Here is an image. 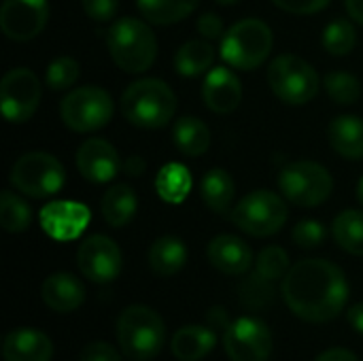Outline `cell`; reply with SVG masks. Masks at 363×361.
Masks as SVG:
<instances>
[{"label": "cell", "mask_w": 363, "mask_h": 361, "mask_svg": "<svg viewBox=\"0 0 363 361\" xmlns=\"http://www.w3.org/2000/svg\"><path fill=\"white\" fill-rule=\"evenodd\" d=\"M281 291L291 313L308 323L336 319L349 300L345 272L328 260H304L291 266Z\"/></svg>", "instance_id": "cell-1"}, {"label": "cell", "mask_w": 363, "mask_h": 361, "mask_svg": "<svg viewBox=\"0 0 363 361\" xmlns=\"http://www.w3.org/2000/svg\"><path fill=\"white\" fill-rule=\"evenodd\" d=\"M119 106L130 123L145 130H157L172 119L177 96L170 85L160 79H140L128 85Z\"/></svg>", "instance_id": "cell-2"}, {"label": "cell", "mask_w": 363, "mask_h": 361, "mask_svg": "<svg viewBox=\"0 0 363 361\" xmlns=\"http://www.w3.org/2000/svg\"><path fill=\"white\" fill-rule=\"evenodd\" d=\"M106 45L113 62L125 72H145L155 62L157 40L153 30L134 17L117 19L106 32Z\"/></svg>", "instance_id": "cell-3"}, {"label": "cell", "mask_w": 363, "mask_h": 361, "mask_svg": "<svg viewBox=\"0 0 363 361\" xmlns=\"http://www.w3.org/2000/svg\"><path fill=\"white\" fill-rule=\"evenodd\" d=\"M117 340L123 355L134 361L153 360L166 343L162 317L149 306H128L117 319Z\"/></svg>", "instance_id": "cell-4"}, {"label": "cell", "mask_w": 363, "mask_h": 361, "mask_svg": "<svg viewBox=\"0 0 363 361\" xmlns=\"http://www.w3.org/2000/svg\"><path fill=\"white\" fill-rule=\"evenodd\" d=\"M274 45L272 30L262 19H242L234 23L221 40V57L238 70L262 66Z\"/></svg>", "instance_id": "cell-5"}, {"label": "cell", "mask_w": 363, "mask_h": 361, "mask_svg": "<svg viewBox=\"0 0 363 361\" xmlns=\"http://www.w3.org/2000/svg\"><path fill=\"white\" fill-rule=\"evenodd\" d=\"M268 83L283 102L294 106L311 102L321 87L317 70L306 60L291 53H283L272 60L268 68Z\"/></svg>", "instance_id": "cell-6"}, {"label": "cell", "mask_w": 363, "mask_h": 361, "mask_svg": "<svg viewBox=\"0 0 363 361\" xmlns=\"http://www.w3.org/2000/svg\"><path fill=\"white\" fill-rule=\"evenodd\" d=\"M11 185L30 198H49L66 183L64 166L45 151L23 153L11 168Z\"/></svg>", "instance_id": "cell-7"}, {"label": "cell", "mask_w": 363, "mask_h": 361, "mask_svg": "<svg viewBox=\"0 0 363 361\" xmlns=\"http://www.w3.org/2000/svg\"><path fill=\"white\" fill-rule=\"evenodd\" d=\"M279 187L283 196L302 209H315L325 202L334 189L332 174L317 162L300 160L287 164L279 174Z\"/></svg>", "instance_id": "cell-8"}, {"label": "cell", "mask_w": 363, "mask_h": 361, "mask_svg": "<svg viewBox=\"0 0 363 361\" xmlns=\"http://www.w3.org/2000/svg\"><path fill=\"white\" fill-rule=\"evenodd\" d=\"M287 215V204L279 194L257 189L247 194L238 202V206L232 211V221L242 232L257 238H266L277 234L285 226Z\"/></svg>", "instance_id": "cell-9"}, {"label": "cell", "mask_w": 363, "mask_h": 361, "mask_svg": "<svg viewBox=\"0 0 363 361\" xmlns=\"http://www.w3.org/2000/svg\"><path fill=\"white\" fill-rule=\"evenodd\" d=\"M113 113L115 104L111 94L96 85L68 91L60 104L62 121L74 132H96L113 119Z\"/></svg>", "instance_id": "cell-10"}, {"label": "cell", "mask_w": 363, "mask_h": 361, "mask_svg": "<svg viewBox=\"0 0 363 361\" xmlns=\"http://www.w3.org/2000/svg\"><path fill=\"white\" fill-rule=\"evenodd\" d=\"M40 102V81L30 68H13L0 83V106L9 121H28Z\"/></svg>", "instance_id": "cell-11"}, {"label": "cell", "mask_w": 363, "mask_h": 361, "mask_svg": "<svg viewBox=\"0 0 363 361\" xmlns=\"http://www.w3.org/2000/svg\"><path fill=\"white\" fill-rule=\"evenodd\" d=\"M223 347L232 361H268L272 353V334L255 317H240L223 332Z\"/></svg>", "instance_id": "cell-12"}, {"label": "cell", "mask_w": 363, "mask_h": 361, "mask_svg": "<svg viewBox=\"0 0 363 361\" xmlns=\"http://www.w3.org/2000/svg\"><path fill=\"white\" fill-rule=\"evenodd\" d=\"M77 264L87 281L104 285L115 281L121 272V249L108 236L94 234L81 243L77 251Z\"/></svg>", "instance_id": "cell-13"}, {"label": "cell", "mask_w": 363, "mask_h": 361, "mask_svg": "<svg viewBox=\"0 0 363 361\" xmlns=\"http://www.w3.org/2000/svg\"><path fill=\"white\" fill-rule=\"evenodd\" d=\"M49 19L47 0H4L0 11V28L11 40H32Z\"/></svg>", "instance_id": "cell-14"}, {"label": "cell", "mask_w": 363, "mask_h": 361, "mask_svg": "<svg viewBox=\"0 0 363 361\" xmlns=\"http://www.w3.org/2000/svg\"><path fill=\"white\" fill-rule=\"evenodd\" d=\"M87 223H89V211L79 202L60 200V202H51L43 206L40 211L43 230L60 243L81 236Z\"/></svg>", "instance_id": "cell-15"}, {"label": "cell", "mask_w": 363, "mask_h": 361, "mask_svg": "<svg viewBox=\"0 0 363 361\" xmlns=\"http://www.w3.org/2000/svg\"><path fill=\"white\" fill-rule=\"evenodd\" d=\"M119 153L104 138H89L77 151V168L91 183H108L119 172Z\"/></svg>", "instance_id": "cell-16"}, {"label": "cell", "mask_w": 363, "mask_h": 361, "mask_svg": "<svg viewBox=\"0 0 363 361\" xmlns=\"http://www.w3.org/2000/svg\"><path fill=\"white\" fill-rule=\"evenodd\" d=\"M202 98L213 113H232L242 100V87L238 77L223 66H217L206 72L202 85Z\"/></svg>", "instance_id": "cell-17"}, {"label": "cell", "mask_w": 363, "mask_h": 361, "mask_svg": "<svg viewBox=\"0 0 363 361\" xmlns=\"http://www.w3.org/2000/svg\"><path fill=\"white\" fill-rule=\"evenodd\" d=\"M208 262L213 264L215 270L230 274V277H240L249 272L253 266V251L251 247L232 234H221L211 240L208 245Z\"/></svg>", "instance_id": "cell-18"}, {"label": "cell", "mask_w": 363, "mask_h": 361, "mask_svg": "<svg viewBox=\"0 0 363 361\" xmlns=\"http://www.w3.org/2000/svg\"><path fill=\"white\" fill-rule=\"evenodd\" d=\"M4 361H51L53 345L40 330L21 328L6 334L2 345Z\"/></svg>", "instance_id": "cell-19"}, {"label": "cell", "mask_w": 363, "mask_h": 361, "mask_svg": "<svg viewBox=\"0 0 363 361\" xmlns=\"http://www.w3.org/2000/svg\"><path fill=\"white\" fill-rule=\"evenodd\" d=\"M43 302L55 313H72L85 300V289L81 281L68 272H55L45 279L40 289Z\"/></svg>", "instance_id": "cell-20"}, {"label": "cell", "mask_w": 363, "mask_h": 361, "mask_svg": "<svg viewBox=\"0 0 363 361\" xmlns=\"http://www.w3.org/2000/svg\"><path fill=\"white\" fill-rule=\"evenodd\" d=\"M215 345H217V332L213 328H202V326L181 328L170 340L172 355L181 361L204 360L215 349Z\"/></svg>", "instance_id": "cell-21"}, {"label": "cell", "mask_w": 363, "mask_h": 361, "mask_svg": "<svg viewBox=\"0 0 363 361\" xmlns=\"http://www.w3.org/2000/svg\"><path fill=\"white\" fill-rule=\"evenodd\" d=\"M330 143L336 153L347 160L363 157V119L355 115H340L330 123Z\"/></svg>", "instance_id": "cell-22"}, {"label": "cell", "mask_w": 363, "mask_h": 361, "mask_svg": "<svg viewBox=\"0 0 363 361\" xmlns=\"http://www.w3.org/2000/svg\"><path fill=\"white\" fill-rule=\"evenodd\" d=\"M136 209H138L136 194L125 183H119V185H113L111 189H106L102 196V202H100L102 217L111 228L128 226L132 221V217L136 215Z\"/></svg>", "instance_id": "cell-23"}, {"label": "cell", "mask_w": 363, "mask_h": 361, "mask_svg": "<svg viewBox=\"0 0 363 361\" xmlns=\"http://www.w3.org/2000/svg\"><path fill=\"white\" fill-rule=\"evenodd\" d=\"M187 264V247L177 236H162L149 249V266L157 277H172Z\"/></svg>", "instance_id": "cell-24"}, {"label": "cell", "mask_w": 363, "mask_h": 361, "mask_svg": "<svg viewBox=\"0 0 363 361\" xmlns=\"http://www.w3.org/2000/svg\"><path fill=\"white\" fill-rule=\"evenodd\" d=\"M174 145L181 153L198 157L211 147V130L198 117H181L172 128Z\"/></svg>", "instance_id": "cell-25"}, {"label": "cell", "mask_w": 363, "mask_h": 361, "mask_svg": "<svg viewBox=\"0 0 363 361\" xmlns=\"http://www.w3.org/2000/svg\"><path fill=\"white\" fill-rule=\"evenodd\" d=\"M200 194L204 204L215 211V213H225L234 200L236 187H234V179L230 177L228 170L223 168H213L204 174L202 183H200Z\"/></svg>", "instance_id": "cell-26"}, {"label": "cell", "mask_w": 363, "mask_h": 361, "mask_svg": "<svg viewBox=\"0 0 363 361\" xmlns=\"http://www.w3.org/2000/svg\"><path fill=\"white\" fill-rule=\"evenodd\" d=\"M215 62V49L208 40L196 38L185 43L174 55V68L181 77H198Z\"/></svg>", "instance_id": "cell-27"}, {"label": "cell", "mask_w": 363, "mask_h": 361, "mask_svg": "<svg viewBox=\"0 0 363 361\" xmlns=\"http://www.w3.org/2000/svg\"><path fill=\"white\" fill-rule=\"evenodd\" d=\"M155 189L160 194V198L168 204H181L189 191H191V177H189V170L179 164V162H172V164H166L157 177H155Z\"/></svg>", "instance_id": "cell-28"}, {"label": "cell", "mask_w": 363, "mask_h": 361, "mask_svg": "<svg viewBox=\"0 0 363 361\" xmlns=\"http://www.w3.org/2000/svg\"><path fill=\"white\" fill-rule=\"evenodd\" d=\"M200 0H136L145 19L157 26H168L185 19L196 11Z\"/></svg>", "instance_id": "cell-29"}, {"label": "cell", "mask_w": 363, "mask_h": 361, "mask_svg": "<svg viewBox=\"0 0 363 361\" xmlns=\"http://www.w3.org/2000/svg\"><path fill=\"white\" fill-rule=\"evenodd\" d=\"M334 240L351 255H363V211H345L334 219Z\"/></svg>", "instance_id": "cell-30"}, {"label": "cell", "mask_w": 363, "mask_h": 361, "mask_svg": "<svg viewBox=\"0 0 363 361\" xmlns=\"http://www.w3.org/2000/svg\"><path fill=\"white\" fill-rule=\"evenodd\" d=\"M30 221H32L30 206L11 189L2 191V196H0V226L11 234H19L23 230H28Z\"/></svg>", "instance_id": "cell-31"}, {"label": "cell", "mask_w": 363, "mask_h": 361, "mask_svg": "<svg viewBox=\"0 0 363 361\" xmlns=\"http://www.w3.org/2000/svg\"><path fill=\"white\" fill-rule=\"evenodd\" d=\"M325 91L328 96L336 102V104H353L359 100L362 96V83L355 74L351 72H330L325 74Z\"/></svg>", "instance_id": "cell-32"}, {"label": "cell", "mask_w": 363, "mask_h": 361, "mask_svg": "<svg viewBox=\"0 0 363 361\" xmlns=\"http://www.w3.org/2000/svg\"><path fill=\"white\" fill-rule=\"evenodd\" d=\"M357 45V32L349 19L332 21L323 32V47L332 55H347Z\"/></svg>", "instance_id": "cell-33"}, {"label": "cell", "mask_w": 363, "mask_h": 361, "mask_svg": "<svg viewBox=\"0 0 363 361\" xmlns=\"http://www.w3.org/2000/svg\"><path fill=\"white\" fill-rule=\"evenodd\" d=\"M79 62L70 55H62V57H55L49 66H47V72H45V83L49 89L53 91H60V89H68L70 85L77 83L79 79Z\"/></svg>", "instance_id": "cell-34"}, {"label": "cell", "mask_w": 363, "mask_h": 361, "mask_svg": "<svg viewBox=\"0 0 363 361\" xmlns=\"http://www.w3.org/2000/svg\"><path fill=\"white\" fill-rule=\"evenodd\" d=\"M255 272L259 277L272 281V283L279 281V279H285V274L289 272V255L281 247H266L257 255Z\"/></svg>", "instance_id": "cell-35"}, {"label": "cell", "mask_w": 363, "mask_h": 361, "mask_svg": "<svg viewBox=\"0 0 363 361\" xmlns=\"http://www.w3.org/2000/svg\"><path fill=\"white\" fill-rule=\"evenodd\" d=\"M240 296L245 300V304L249 306H266L274 300V287L272 281L259 277L257 272L251 274L242 285H240Z\"/></svg>", "instance_id": "cell-36"}, {"label": "cell", "mask_w": 363, "mask_h": 361, "mask_svg": "<svg viewBox=\"0 0 363 361\" xmlns=\"http://www.w3.org/2000/svg\"><path fill=\"white\" fill-rule=\"evenodd\" d=\"M291 238L300 249H317L325 240V228L315 219H304L294 228Z\"/></svg>", "instance_id": "cell-37"}, {"label": "cell", "mask_w": 363, "mask_h": 361, "mask_svg": "<svg viewBox=\"0 0 363 361\" xmlns=\"http://www.w3.org/2000/svg\"><path fill=\"white\" fill-rule=\"evenodd\" d=\"M83 9L94 21H108L119 9V0H83Z\"/></svg>", "instance_id": "cell-38"}, {"label": "cell", "mask_w": 363, "mask_h": 361, "mask_svg": "<svg viewBox=\"0 0 363 361\" xmlns=\"http://www.w3.org/2000/svg\"><path fill=\"white\" fill-rule=\"evenodd\" d=\"M272 2L281 6L283 11H289L296 15H311V13L323 11L332 0H272Z\"/></svg>", "instance_id": "cell-39"}, {"label": "cell", "mask_w": 363, "mask_h": 361, "mask_svg": "<svg viewBox=\"0 0 363 361\" xmlns=\"http://www.w3.org/2000/svg\"><path fill=\"white\" fill-rule=\"evenodd\" d=\"M79 361H121L117 349L108 343H91L87 345L81 355H79Z\"/></svg>", "instance_id": "cell-40"}, {"label": "cell", "mask_w": 363, "mask_h": 361, "mask_svg": "<svg viewBox=\"0 0 363 361\" xmlns=\"http://www.w3.org/2000/svg\"><path fill=\"white\" fill-rule=\"evenodd\" d=\"M198 32L200 36L208 38V40H217L223 34V19L215 13H204L200 19H198Z\"/></svg>", "instance_id": "cell-41"}, {"label": "cell", "mask_w": 363, "mask_h": 361, "mask_svg": "<svg viewBox=\"0 0 363 361\" xmlns=\"http://www.w3.org/2000/svg\"><path fill=\"white\" fill-rule=\"evenodd\" d=\"M315 361H359L357 355H353L349 349H330L325 353H321Z\"/></svg>", "instance_id": "cell-42"}, {"label": "cell", "mask_w": 363, "mask_h": 361, "mask_svg": "<svg viewBox=\"0 0 363 361\" xmlns=\"http://www.w3.org/2000/svg\"><path fill=\"white\" fill-rule=\"evenodd\" d=\"M145 168H147V162H145L140 155H132V157H128V160L123 162V170H125V174H130V177H140V174L145 172Z\"/></svg>", "instance_id": "cell-43"}, {"label": "cell", "mask_w": 363, "mask_h": 361, "mask_svg": "<svg viewBox=\"0 0 363 361\" xmlns=\"http://www.w3.org/2000/svg\"><path fill=\"white\" fill-rule=\"evenodd\" d=\"M347 319H349L351 328H353L355 332H359L363 336V302H359V304H355V306L349 309Z\"/></svg>", "instance_id": "cell-44"}, {"label": "cell", "mask_w": 363, "mask_h": 361, "mask_svg": "<svg viewBox=\"0 0 363 361\" xmlns=\"http://www.w3.org/2000/svg\"><path fill=\"white\" fill-rule=\"evenodd\" d=\"M347 11H349L351 19H355L357 23L363 26V0H347Z\"/></svg>", "instance_id": "cell-45"}, {"label": "cell", "mask_w": 363, "mask_h": 361, "mask_svg": "<svg viewBox=\"0 0 363 361\" xmlns=\"http://www.w3.org/2000/svg\"><path fill=\"white\" fill-rule=\"evenodd\" d=\"M357 200H359V204L363 206V177L362 181H359V185H357Z\"/></svg>", "instance_id": "cell-46"}, {"label": "cell", "mask_w": 363, "mask_h": 361, "mask_svg": "<svg viewBox=\"0 0 363 361\" xmlns=\"http://www.w3.org/2000/svg\"><path fill=\"white\" fill-rule=\"evenodd\" d=\"M219 4H234V2H238V0H217Z\"/></svg>", "instance_id": "cell-47"}]
</instances>
